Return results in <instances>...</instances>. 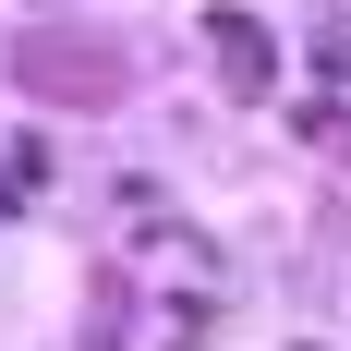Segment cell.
Returning <instances> with one entry per match:
<instances>
[{"mask_svg":"<svg viewBox=\"0 0 351 351\" xmlns=\"http://www.w3.org/2000/svg\"><path fill=\"white\" fill-rule=\"evenodd\" d=\"M12 85L49 97V109H109L121 85H134V61H121L109 25H25L12 36Z\"/></svg>","mask_w":351,"mask_h":351,"instance_id":"6da1fadb","label":"cell"},{"mask_svg":"<svg viewBox=\"0 0 351 351\" xmlns=\"http://www.w3.org/2000/svg\"><path fill=\"white\" fill-rule=\"evenodd\" d=\"M206 61H218V85L254 109L267 85H279V36L254 25V12H206Z\"/></svg>","mask_w":351,"mask_h":351,"instance_id":"7a4b0ae2","label":"cell"},{"mask_svg":"<svg viewBox=\"0 0 351 351\" xmlns=\"http://www.w3.org/2000/svg\"><path fill=\"white\" fill-rule=\"evenodd\" d=\"M303 145H327V158L351 170V97H303Z\"/></svg>","mask_w":351,"mask_h":351,"instance_id":"3957f363","label":"cell"},{"mask_svg":"<svg viewBox=\"0 0 351 351\" xmlns=\"http://www.w3.org/2000/svg\"><path fill=\"white\" fill-rule=\"evenodd\" d=\"M36 170H49V158H36V145H12V158H0V206H25V194H36Z\"/></svg>","mask_w":351,"mask_h":351,"instance_id":"277c9868","label":"cell"}]
</instances>
